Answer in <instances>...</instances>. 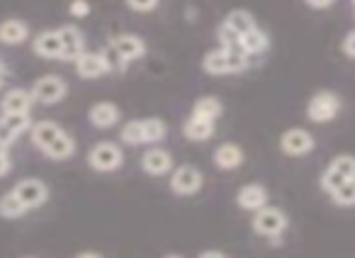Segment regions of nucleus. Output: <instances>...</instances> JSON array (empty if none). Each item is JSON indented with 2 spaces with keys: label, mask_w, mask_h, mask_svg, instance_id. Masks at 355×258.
<instances>
[{
  "label": "nucleus",
  "mask_w": 355,
  "mask_h": 258,
  "mask_svg": "<svg viewBox=\"0 0 355 258\" xmlns=\"http://www.w3.org/2000/svg\"><path fill=\"white\" fill-rule=\"evenodd\" d=\"M340 49H343V54L348 56V59H355V30L345 35V40H343V44H340Z\"/></svg>",
  "instance_id": "obj_34"
},
{
  "label": "nucleus",
  "mask_w": 355,
  "mask_h": 258,
  "mask_svg": "<svg viewBox=\"0 0 355 258\" xmlns=\"http://www.w3.org/2000/svg\"><path fill=\"white\" fill-rule=\"evenodd\" d=\"M64 129H61V124L51 122V119H42V122H32L30 127V137H32V144L37 146V149H46V146L51 144V141L56 139V137L61 135Z\"/></svg>",
  "instance_id": "obj_18"
},
{
  "label": "nucleus",
  "mask_w": 355,
  "mask_h": 258,
  "mask_svg": "<svg viewBox=\"0 0 355 258\" xmlns=\"http://www.w3.org/2000/svg\"><path fill=\"white\" fill-rule=\"evenodd\" d=\"M329 169H331V171H336V173H338L340 178L355 180V156H350V154L336 156V159L329 164Z\"/></svg>",
  "instance_id": "obj_29"
},
{
  "label": "nucleus",
  "mask_w": 355,
  "mask_h": 258,
  "mask_svg": "<svg viewBox=\"0 0 355 258\" xmlns=\"http://www.w3.org/2000/svg\"><path fill=\"white\" fill-rule=\"evenodd\" d=\"M76 258H103L100 253H95V251H83V253H78Z\"/></svg>",
  "instance_id": "obj_38"
},
{
  "label": "nucleus",
  "mask_w": 355,
  "mask_h": 258,
  "mask_svg": "<svg viewBox=\"0 0 355 258\" xmlns=\"http://www.w3.org/2000/svg\"><path fill=\"white\" fill-rule=\"evenodd\" d=\"M42 154L49 156L51 161H66L76 154V139L71 135H66V132H61L46 149H42Z\"/></svg>",
  "instance_id": "obj_22"
},
{
  "label": "nucleus",
  "mask_w": 355,
  "mask_h": 258,
  "mask_svg": "<svg viewBox=\"0 0 355 258\" xmlns=\"http://www.w3.org/2000/svg\"><path fill=\"white\" fill-rule=\"evenodd\" d=\"M73 64H76V71H78L80 78H88V80L110 74L107 64H105V56L103 54H93V51H83V54H80Z\"/></svg>",
  "instance_id": "obj_12"
},
{
  "label": "nucleus",
  "mask_w": 355,
  "mask_h": 258,
  "mask_svg": "<svg viewBox=\"0 0 355 258\" xmlns=\"http://www.w3.org/2000/svg\"><path fill=\"white\" fill-rule=\"evenodd\" d=\"M163 258H183V256H178V253H171V256H163Z\"/></svg>",
  "instance_id": "obj_39"
},
{
  "label": "nucleus",
  "mask_w": 355,
  "mask_h": 258,
  "mask_svg": "<svg viewBox=\"0 0 355 258\" xmlns=\"http://www.w3.org/2000/svg\"><path fill=\"white\" fill-rule=\"evenodd\" d=\"M161 0H127V6L132 8L134 12H153L158 8Z\"/></svg>",
  "instance_id": "obj_32"
},
{
  "label": "nucleus",
  "mask_w": 355,
  "mask_h": 258,
  "mask_svg": "<svg viewBox=\"0 0 355 258\" xmlns=\"http://www.w3.org/2000/svg\"><path fill=\"white\" fill-rule=\"evenodd\" d=\"M119 139H122L124 144H129V146L144 144V124H141V119H132V122L124 124V127L119 129Z\"/></svg>",
  "instance_id": "obj_28"
},
{
  "label": "nucleus",
  "mask_w": 355,
  "mask_h": 258,
  "mask_svg": "<svg viewBox=\"0 0 355 258\" xmlns=\"http://www.w3.org/2000/svg\"><path fill=\"white\" fill-rule=\"evenodd\" d=\"M12 193L22 200L27 209H37L49 200V188H46L44 180L40 178H22L20 183L12 188Z\"/></svg>",
  "instance_id": "obj_7"
},
{
  "label": "nucleus",
  "mask_w": 355,
  "mask_h": 258,
  "mask_svg": "<svg viewBox=\"0 0 355 258\" xmlns=\"http://www.w3.org/2000/svg\"><path fill=\"white\" fill-rule=\"evenodd\" d=\"M32 49H35V54L42 56V59H49V61L61 59V37H59V30H44L42 35H37Z\"/></svg>",
  "instance_id": "obj_16"
},
{
  "label": "nucleus",
  "mask_w": 355,
  "mask_h": 258,
  "mask_svg": "<svg viewBox=\"0 0 355 258\" xmlns=\"http://www.w3.org/2000/svg\"><path fill=\"white\" fill-rule=\"evenodd\" d=\"M224 112V105L219 98L214 95H205V98H198L193 105V114L195 117H202V119H209V122H217Z\"/></svg>",
  "instance_id": "obj_23"
},
{
  "label": "nucleus",
  "mask_w": 355,
  "mask_h": 258,
  "mask_svg": "<svg viewBox=\"0 0 355 258\" xmlns=\"http://www.w3.org/2000/svg\"><path fill=\"white\" fill-rule=\"evenodd\" d=\"M340 112V98L331 90H319L316 95H311L306 103V117L314 124H326L331 119H336Z\"/></svg>",
  "instance_id": "obj_2"
},
{
  "label": "nucleus",
  "mask_w": 355,
  "mask_h": 258,
  "mask_svg": "<svg viewBox=\"0 0 355 258\" xmlns=\"http://www.w3.org/2000/svg\"><path fill=\"white\" fill-rule=\"evenodd\" d=\"M27 37H30L27 22L15 20V17L0 22V42H3V44L17 46V44H22V42H27Z\"/></svg>",
  "instance_id": "obj_19"
},
{
  "label": "nucleus",
  "mask_w": 355,
  "mask_h": 258,
  "mask_svg": "<svg viewBox=\"0 0 355 258\" xmlns=\"http://www.w3.org/2000/svg\"><path fill=\"white\" fill-rule=\"evenodd\" d=\"M141 169H144V173L153 175V178L168 175L173 171V156L168 154L166 149H148L146 154L141 156Z\"/></svg>",
  "instance_id": "obj_11"
},
{
  "label": "nucleus",
  "mask_w": 355,
  "mask_h": 258,
  "mask_svg": "<svg viewBox=\"0 0 355 258\" xmlns=\"http://www.w3.org/2000/svg\"><path fill=\"white\" fill-rule=\"evenodd\" d=\"M224 25L236 32L239 37H243L246 32H251L256 27V20H253V15L248 10H232L227 15V20H224Z\"/></svg>",
  "instance_id": "obj_25"
},
{
  "label": "nucleus",
  "mask_w": 355,
  "mask_h": 258,
  "mask_svg": "<svg viewBox=\"0 0 355 258\" xmlns=\"http://www.w3.org/2000/svg\"><path fill=\"white\" fill-rule=\"evenodd\" d=\"M69 12L73 17H88L90 15V3L88 0H71Z\"/></svg>",
  "instance_id": "obj_33"
},
{
  "label": "nucleus",
  "mask_w": 355,
  "mask_h": 258,
  "mask_svg": "<svg viewBox=\"0 0 355 258\" xmlns=\"http://www.w3.org/2000/svg\"><path fill=\"white\" fill-rule=\"evenodd\" d=\"M353 6H355V0H353Z\"/></svg>",
  "instance_id": "obj_40"
},
{
  "label": "nucleus",
  "mask_w": 355,
  "mask_h": 258,
  "mask_svg": "<svg viewBox=\"0 0 355 258\" xmlns=\"http://www.w3.org/2000/svg\"><path fill=\"white\" fill-rule=\"evenodd\" d=\"M12 169V159H10V151H0V178L8 175Z\"/></svg>",
  "instance_id": "obj_35"
},
{
  "label": "nucleus",
  "mask_w": 355,
  "mask_h": 258,
  "mask_svg": "<svg viewBox=\"0 0 355 258\" xmlns=\"http://www.w3.org/2000/svg\"><path fill=\"white\" fill-rule=\"evenodd\" d=\"M183 135H185V139H190V141H207L214 137V122L190 114L188 122L183 124Z\"/></svg>",
  "instance_id": "obj_20"
},
{
  "label": "nucleus",
  "mask_w": 355,
  "mask_h": 258,
  "mask_svg": "<svg viewBox=\"0 0 355 258\" xmlns=\"http://www.w3.org/2000/svg\"><path fill=\"white\" fill-rule=\"evenodd\" d=\"M61 37V61H76L85 51V37L76 25L59 27Z\"/></svg>",
  "instance_id": "obj_9"
},
{
  "label": "nucleus",
  "mask_w": 355,
  "mask_h": 258,
  "mask_svg": "<svg viewBox=\"0 0 355 258\" xmlns=\"http://www.w3.org/2000/svg\"><path fill=\"white\" fill-rule=\"evenodd\" d=\"M110 46H112V49L117 51L119 59H122L124 64L141 59V56L146 54V44H144V42L139 40L137 35H119V37H112V40H110Z\"/></svg>",
  "instance_id": "obj_10"
},
{
  "label": "nucleus",
  "mask_w": 355,
  "mask_h": 258,
  "mask_svg": "<svg viewBox=\"0 0 355 258\" xmlns=\"http://www.w3.org/2000/svg\"><path fill=\"white\" fill-rule=\"evenodd\" d=\"M217 37H219V44H222L224 51H243L241 49V37H239L234 30H229L224 22H222V27H219Z\"/></svg>",
  "instance_id": "obj_31"
},
{
  "label": "nucleus",
  "mask_w": 355,
  "mask_h": 258,
  "mask_svg": "<svg viewBox=\"0 0 355 258\" xmlns=\"http://www.w3.org/2000/svg\"><path fill=\"white\" fill-rule=\"evenodd\" d=\"M236 203L241 209H248V212H258L261 207L268 205V190L263 188L261 183H248L239 190Z\"/></svg>",
  "instance_id": "obj_15"
},
{
  "label": "nucleus",
  "mask_w": 355,
  "mask_h": 258,
  "mask_svg": "<svg viewBox=\"0 0 355 258\" xmlns=\"http://www.w3.org/2000/svg\"><path fill=\"white\" fill-rule=\"evenodd\" d=\"M122 161L124 154L114 141H98L88 154L90 169L98 171V173H112L122 166Z\"/></svg>",
  "instance_id": "obj_3"
},
{
  "label": "nucleus",
  "mask_w": 355,
  "mask_h": 258,
  "mask_svg": "<svg viewBox=\"0 0 355 258\" xmlns=\"http://www.w3.org/2000/svg\"><path fill=\"white\" fill-rule=\"evenodd\" d=\"M27 212H30V209L22 205V200L17 198L12 190L0 198V217L3 219H20L22 214H27Z\"/></svg>",
  "instance_id": "obj_26"
},
{
  "label": "nucleus",
  "mask_w": 355,
  "mask_h": 258,
  "mask_svg": "<svg viewBox=\"0 0 355 258\" xmlns=\"http://www.w3.org/2000/svg\"><path fill=\"white\" fill-rule=\"evenodd\" d=\"M198 258H229V256H227V253H222V251H214V248H212V251H202Z\"/></svg>",
  "instance_id": "obj_37"
},
{
  "label": "nucleus",
  "mask_w": 355,
  "mask_h": 258,
  "mask_svg": "<svg viewBox=\"0 0 355 258\" xmlns=\"http://www.w3.org/2000/svg\"><path fill=\"white\" fill-rule=\"evenodd\" d=\"M253 232L261 234V237L266 239H280L282 234L287 232V227H290V219H287V214L282 212V209L277 207H261L258 212H253Z\"/></svg>",
  "instance_id": "obj_1"
},
{
  "label": "nucleus",
  "mask_w": 355,
  "mask_h": 258,
  "mask_svg": "<svg viewBox=\"0 0 355 258\" xmlns=\"http://www.w3.org/2000/svg\"><path fill=\"white\" fill-rule=\"evenodd\" d=\"M243 149L239 144H234V141H227V144H222V146H217L214 149V156H212V161H214V166H217L219 171H236L239 166L243 164Z\"/></svg>",
  "instance_id": "obj_14"
},
{
  "label": "nucleus",
  "mask_w": 355,
  "mask_h": 258,
  "mask_svg": "<svg viewBox=\"0 0 355 258\" xmlns=\"http://www.w3.org/2000/svg\"><path fill=\"white\" fill-rule=\"evenodd\" d=\"M306 6L314 8V10H329L331 6H334L336 0H304Z\"/></svg>",
  "instance_id": "obj_36"
},
{
  "label": "nucleus",
  "mask_w": 355,
  "mask_h": 258,
  "mask_svg": "<svg viewBox=\"0 0 355 258\" xmlns=\"http://www.w3.org/2000/svg\"><path fill=\"white\" fill-rule=\"evenodd\" d=\"M30 93H32V98H35V103L56 105L66 98L69 85H66V80L61 78V76H42V78H37L35 83H32Z\"/></svg>",
  "instance_id": "obj_4"
},
{
  "label": "nucleus",
  "mask_w": 355,
  "mask_h": 258,
  "mask_svg": "<svg viewBox=\"0 0 355 258\" xmlns=\"http://www.w3.org/2000/svg\"><path fill=\"white\" fill-rule=\"evenodd\" d=\"M331 200H334L338 207H355V180H348L340 188H336L331 193Z\"/></svg>",
  "instance_id": "obj_30"
},
{
  "label": "nucleus",
  "mask_w": 355,
  "mask_h": 258,
  "mask_svg": "<svg viewBox=\"0 0 355 258\" xmlns=\"http://www.w3.org/2000/svg\"><path fill=\"white\" fill-rule=\"evenodd\" d=\"M202 66L209 76H232V71H229V51H224V49L209 51V54L205 56Z\"/></svg>",
  "instance_id": "obj_24"
},
{
  "label": "nucleus",
  "mask_w": 355,
  "mask_h": 258,
  "mask_svg": "<svg viewBox=\"0 0 355 258\" xmlns=\"http://www.w3.org/2000/svg\"><path fill=\"white\" fill-rule=\"evenodd\" d=\"M141 124H144V144H158L161 139H166L168 127L163 119L148 117V119H141Z\"/></svg>",
  "instance_id": "obj_27"
},
{
  "label": "nucleus",
  "mask_w": 355,
  "mask_h": 258,
  "mask_svg": "<svg viewBox=\"0 0 355 258\" xmlns=\"http://www.w3.org/2000/svg\"><path fill=\"white\" fill-rule=\"evenodd\" d=\"M32 103H35V98H32L30 90L10 88L6 95H3V100H0V110H3L6 114H22V112H30Z\"/></svg>",
  "instance_id": "obj_13"
},
{
  "label": "nucleus",
  "mask_w": 355,
  "mask_h": 258,
  "mask_svg": "<svg viewBox=\"0 0 355 258\" xmlns=\"http://www.w3.org/2000/svg\"><path fill=\"white\" fill-rule=\"evenodd\" d=\"M32 127V117L30 112H22V114H0V146H8L22 135L27 129Z\"/></svg>",
  "instance_id": "obj_8"
},
{
  "label": "nucleus",
  "mask_w": 355,
  "mask_h": 258,
  "mask_svg": "<svg viewBox=\"0 0 355 258\" xmlns=\"http://www.w3.org/2000/svg\"><path fill=\"white\" fill-rule=\"evenodd\" d=\"M88 119H90V124L93 127H98V129H110V127H114V124L119 122V108L114 103H95L93 108H90V112H88Z\"/></svg>",
  "instance_id": "obj_17"
},
{
  "label": "nucleus",
  "mask_w": 355,
  "mask_h": 258,
  "mask_svg": "<svg viewBox=\"0 0 355 258\" xmlns=\"http://www.w3.org/2000/svg\"><path fill=\"white\" fill-rule=\"evenodd\" d=\"M314 137L306 132V129H287L285 135L280 137V149L285 156H292V159H300V156H306L314 151Z\"/></svg>",
  "instance_id": "obj_6"
},
{
  "label": "nucleus",
  "mask_w": 355,
  "mask_h": 258,
  "mask_svg": "<svg viewBox=\"0 0 355 258\" xmlns=\"http://www.w3.org/2000/svg\"><path fill=\"white\" fill-rule=\"evenodd\" d=\"M202 183H205V178H202V173H200V169H195V166H190V164L175 169L171 175V190L175 195H183V198H190V195L200 193Z\"/></svg>",
  "instance_id": "obj_5"
},
{
  "label": "nucleus",
  "mask_w": 355,
  "mask_h": 258,
  "mask_svg": "<svg viewBox=\"0 0 355 258\" xmlns=\"http://www.w3.org/2000/svg\"><path fill=\"white\" fill-rule=\"evenodd\" d=\"M27 258H32V256H27Z\"/></svg>",
  "instance_id": "obj_41"
},
{
  "label": "nucleus",
  "mask_w": 355,
  "mask_h": 258,
  "mask_svg": "<svg viewBox=\"0 0 355 258\" xmlns=\"http://www.w3.org/2000/svg\"><path fill=\"white\" fill-rule=\"evenodd\" d=\"M268 46H270V37H268V32H263L261 27H253L251 32H246V35L241 37V49L246 56H261L268 51Z\"/></svg>",
  "instance_id": "obj_21"
}]
</instances>
